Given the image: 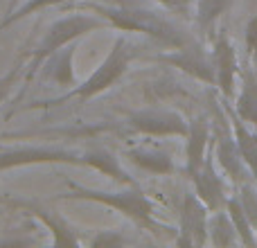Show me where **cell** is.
<instances>
[{
    "label": "cell",
    "mask_w": 257,
    "mask_h": 248,
    "mask_svg": "<svg viewBox=\"0 0 257 248\" xmlns=\"http://www.w3.org/2000/svg\"><path fill=\"white\" fill-rule=\"evenodd\" d=\"M104 18L113 23L117 30L124 32H145V34L154 36L163 45L169 48H183L187 45V36L178 30L174 23H169L165 16L149 9H140L138 5H117V7H95Z\"/></svg>",
    "instance_id": "cell-1"
},
{
    "label": "cell",
    "mask_w": 257,
    "mask_h": 248,
    "mask_svg": "<svg viewBox=\"0 0 257 248\" xmlns=\"http://www.w3.org/2000/svg\"><path fill=\"white\" fill-rule=\"evenodd\" d=\"M66 199H84L95 201V203H104L108 208L122 212L138 226H145L149 230H160V223L154 219V203L142 190H126V192H102V190H90V187L70 185V192L63 194Z\"/></svg>",
    "instance_id": "cell-2"
},
{
    "label": "cell",
    "mask_w": 257,
    "mask_h": 248,
    "mask_svg": "<svg viewBox=\"0 0 257 248\" xmlns=\"http://www.w3.org/2000/svg\"><path fill=\"white\" fill-rule=\"evenodd\" d=\"M131 59H133V50H131V45H128V41L117 39L115 43H113V50L108 52V57L95 68V72L84 81V84H79L75 90H70L66 97L52 99V102H48V104H61V102H66L68 97L90 99V97H95V95L104 93V90L111 88L120 77H124Z\"/></svg>",
    "instance_id": "cell-3"
},
{
    "label": "cell",
    "mask_w": 257,
    "mask_h": 248,
    "mask_svg": "<svg viewBox=\"0 0 257 248\" xmlns=\"http://www.w3.org/2000/svg\"><path fill=\"white\" fill-rule=\"evenodd\" d=\"M104 23L99 18H93L88 14H72V16H66L61 21L52 23L45 32L43 41L39 43V48L34 50V63L30 66V75H34V70L41 66V61H45L48 57H52L57 50H61L63 45L72 43L75 39H79L86 32H93L97 27H102Z\"/></svg>",
    "instance_id": "cell-4"
},
{
    "label": "cell",
    "mask_w": 257,
    "mask_h": 248,
    "mask_svg": "<svg viewBox=\"0 0 257 248\" xmlns=\"http://www.w3.org/2000/svg\"><path fill=\"white\" fill-rule=\"evenodd\" d=\"M208 205L201 201L199 194H185L181 205V235L178 246H203L210 239V219Z\"/></svg>",
    "instance_id": "cell-5"
},
{
    "label": "cell",
    "mask_w": 257,
    "mask_h": 248,
    "mask_svg": "<svg viewBox=\"0 0 257 248\" xmlns=\"http://www.w3.org/2000/svg\"><path fill=\"white\" fill-rule=\"evenodd\" d=\"M41 163H68V165H86L84 156L66 149H50V147H21V149H3L0 151V172L23 165H41Z\"/></svg>",
    "instance_id": "cell-6"
},
{
    "label": "cell",
    "mask_w": 257,
    "mask_h": 248,
    "mask_svg": "<svg viewBox=\"0 0 257 248\" xmlns=\"http://www.w3.org/2000/svg\"><path fill=\"white\" fill-rule=\"evenodd\" d=\"M128 127L147 136H183L187 138L190 122L172 111H138L128 115Z\"/></svg>",
    "instance_id": "cell-7"
},
{
    "label": "cell",
    "mask_w": 257,
    "mask_h": 248,
    "mask_svg": "<svg viewBox=\"0 0 257 248\" xmlns=\"http://www.w3.org/2000/svg\"><path fill=\"white\" fill-rule=\"evenodd\" d=\"M160 61L169 63V66L178 68V70L187 72L190 77L199 81H205V84H217V72H214V61H210L203 54V50L196 48V45H183V48H176L172 54H163Z\"/></svg>",
    "instance_id": "cell-8"
},
{
    "label": "cell",
    "mask_w": 257,
    "mask_h": 248,
    "mask_svg": "<svg viewBox=\"0 0 257 248\" xmlns=\"http://www.w3.org/2000/svg\"><path fill=\"white\" fill-rule=\"evenodd\" d=\"M214 72H217V86L226 97H232L235 93V77H237V54L232 43L226 36H217L212 50Z\"/></svg>",
    "instance_id": "cell-9"
},
{
    "label": "cell",
    "mask_w": 257,
    "mask_h": 248,
    "mask_svg": "<svg viewBox=\"0 0 257 248\" xmlns=\"http://www.w3.org/2000/svg\"><path fill=\"white\" fill-rule=\"evenodd\" d=\"M214 156H217L221 169L232 178L235 183H241L246 178V172H250L248 165H246L244 156L239 151L235 136L226 131V129H219L217 131V147H214Z\"/></svg>",
    "instance_id": "cell-10"
},
{
    "label": "cell",
    "mask_w": 257,
    "mask_h": 248,
    "mask_svg": "<svg viewBox=\"0 0 257 248\" xmlns=\"http://www.w3.org/2000/svg\"><path fill=\"white\" fill-rule=\"evenodd\" d=\"M192 181H194L196 194L201 196V201H203L212 212L221 210V205L228 201L226 199V187H223V181L217 174V169H214L212 160H205L203 167L192 176Z\"/></svg>",
    "instance_id": "cell-11"
},
{
    "label": "cell",
    "mask_w": 257,
    "mask_h": 248,
    "mask_svg": "<svg viewBox=\"0 0 257 248\" xmlns=\"http://www.w3.org/2000/svg\"><path fill=\"white\" fill-rule=\"evenodd\" d=\"M210 142V124L205 117H196L190 122V131H187V174L190 178L203 167L205 151H208Z\"/></svg>",
    "instance_id": "cell-12"
},
{
    "label": "cell",
    "mask_w": 257,
    "mask_h": 248,
    "mask_svg": "<svg viewBox=\"0 0 257 248\" xmlns=\"http://www.w3.org/2000/svg\"><path fill=\"white\" fill-rule=\"evenodd\" d=\"M128 158L131 163H136L140 169L149 174H158V176H169V174L176 172L174 167V160L169 158V154L158 149H131L128 151Z\"/></svg>",
    "instance_id": "cell-13"
},
{
    "label": "cell",
    "mask_w": 257,
    "mask_h": 248,
    "mask_svg": "<svg viewBox=\"0 0 257 248\" xmlns=\"http://www.w3.org/2000/svg\"><path fill=\"white\" fill-rule=\"evenodd\" d=\"M84 163L95 167L97 172H102L104 176H111L113 181L124 183V185H136V181L131 178V174L126 169H122V165L117 163V158L113 154H108L106 149H95L84 154Z\"/></svg>",
    "instance_id": "cell-14"
},
{
    "label": "cell",
    "mask_w": 257,
    "mask_h": 248,
    "mask_svg": "<svg viewBox=\"0 0 257 248\" xmlns=\"http://www.w3.org/2000/svg\"><path fill=\"white\" fill-rule=\"evenodd\" d=\"M228 115H230L232 136H235L237 145H239L241 156H244L248 169L257 176V133H253V131H248V129H246L244 120L237 115V111H230Z\"/></svg>",
    "instance_id": "cell-15"
},
{
    "label": "cell",
    "mask_w": 257,
    "mask_h": 248,
    "mask_svg": "<svg viewBox=\"0 0 257 248\" xmlns=\"http://www.w3.org/2000/svg\"><path fill=\"white\" fill-rule=\"evenodd\" d=\"M210 241L214 246H232L239 241V232H237L235 223H232L228 212H214L210 219Z\"/></svg>",
    "instance_id": "cell-16"
},
{
    "label": "cell",
    "mask_w": 257,
    "mask_h": 248,
    "mask_svg": "<svg viewBox=\"0 0 257 248\" xmlns=\"http://www.w3.org/2000/svg\"><path fill=\"white\" fill-rule=\"evenodd\" d=\"M235 111L244 122H250L257 127V79L250 72L244 75V86H241V93L237 97Z\"/></svg>",
    "instance_id": "cell-17"
},
{
    "label": "cell",
    "mask_w": 257,
    "mask_h": 248,
    "mask_svg": "<svg viewBox=\"0 0 257 248\" xmlns=\"http://www.w3.org/2000/svg\"><path fill=\"white\" fill-rule=\"evenodd\" d=\"M226 210L230 214L232 223H235L237 232H239V241L246 246H255L257 239H255V228L250 223L248 214H246L244 205H241V199H228L226 201Z\"/></svg>",
    "instance_id": "cell-18"
},
{
    "label": "cell",
    "mask_w": 257,
    "mask_h": 248,
    "mask_svg": "<svg viewBox=\"0 0 257 248\" xmlns=\"http://www.w3.org/2000/svg\"><path fill=\"white\" fill-rule=\"evenodd\" d=\"M32 214H34L39 221H43L45 226L50 228V232H52V244L54 246H77V244H79V239H77V237L70 232V228H68L66 223H61L59 219L50 217L45 210L32 208Z\"/></svg>",
    "instance_id": "cell-19"
},
{
    "label": "cell",
    "mask_w": 257,
    "mask_h": 248,
    "mask_svg": "<svg viewBox=\"0 0 257 248\" xmlns=\"http://www.w3.org/2000/svg\"><path fill=\"white\" fill-rule=\"evenodd\" d=\"M230 5L232 0H196V23H199V27L210 30Z\"/></svg>",
    "instance_id": "cell-20"
},
{
    "label": "cell",
    "mask_w": 257,
    "mask_h": 248,
    "mask_svg": "<svg viewBox=\"0 0 257 248\" xmlns=\"http://www.w3.org/2000/svg\"><path fill=\"white\" fill-rule=\"evenodd\" d=\"M61 3H68V0H27L23 7H18L14 14H9L7 18H5L3 23H0V32L5 30V27H9V25H14V23H18V21H23L25 16H30V14H34V12H39V9H43V7H52V5H61Z\"/></svg>",
    "instance_id": "cell-21"
},
{
    "label": "cell",
    "mask_w": 257,
    "mask_h": 248,
    "mask_svg": "<svg viewBox=\"0 0 257 248\" xmlns=\"http://www.w3.org/2000/svg\"><path fill=\"white\" fill-rule=\"evenodd\" d=\"M21 70H23V61H16L3 77H0V106H3V102L7 99V95L12 93V88L16 86L18 77H21Z\"/></svg>",
    "instance_id": "cell-22"
},
{
    "label": "cell",
    "mask_w": 257,
    "mask_h": 248,
    "mask_svg": "<svg viewBox=\"0 0 257 248\" xmlns=\"http://www.w3.org/2000/svg\"><path fill=\"white\" fill-rule=\"evenodd\" d=\"M239 199H241V205H244L246 214H248L250 223H253L255 232H257V192L250 185H244V187H241Z\"/></svg>",
    "instance_id": "cell-23"
},
{
    "label": "cell",
    "mask_w": 257,
    "mask_h": 248,
    "mask_svg": "<svg viewBox=\"0 0 257 248\" xmlns=\"http://www.w3.org/2000/svg\"><path fill=\"white\" fill-rule=\"evenodd\" d=\"M122 244H126V239L120 235L117 230H102L99 235H95L93 239H90V246H95V248H99V246H122Z\"/></svg>",
    "instance_id": "cell-24"
},
{
    "label": "cell",
    "mask_w": 257,
    "mask_h": 248,
    "mask_svg": "<svg viewBox=\"0 0 257 248\" xmlns=\"http://www.w3.org/2000/svg\"><path fill=\"white\" fill-rule=\"evenodd\" d=\"M246 50H248L250 59L257 61V16H253L246 25Z\"/></svg>",
    "instance_id": "cell-25"
},
{
    "label": "cell",
    "mask_w": 257,
    "mask_h": 248,
    "mask_svg": "<svg viewBox=\"0 0 257 248\" xmlns=\"http://www.w3.org/2000/svg\"><path fill=\"white\" fill-rule=\"evenodd\" d=\"M158 5H163V7H167L169 12H176L181 14V16H187L192 9V0H156Z\"/></svg>",
    "instance_id": "cell-26"
}]
</instances>
